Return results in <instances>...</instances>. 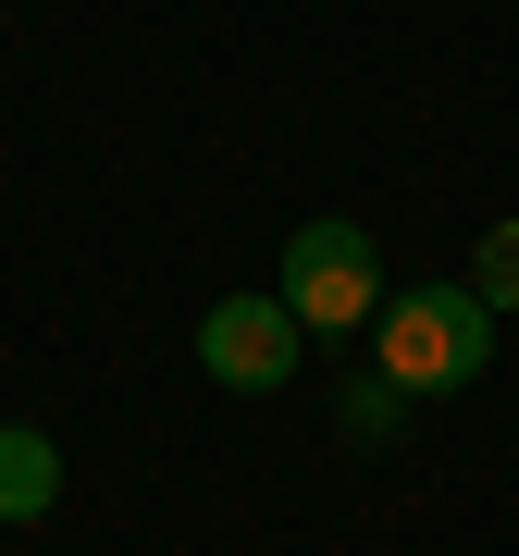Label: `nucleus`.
<instances>
[{
    "label": "nucleus",
    "mask_w": 519,
    "mask_h": 556,
    "mask_svg": "<svg viewBox=\"0 0 519 556\" xmlns=\"http://www.w3.org/2000/svg\"><path fill=\"white\" fill-rule=\"evenodd\" d=\"M482 358H495V309L470 298V273H458V285H408V298L371 309V371L396 383L408 408L482 383Z\"/></svg>",
    "instance_id": "obj_1"
},
{
    "label": "nucleus",
    "mask_w": 519,
    "mask_h": 556,
    "mask_svg": "<svg viewBox=\"0 0 519 556\" xmlns=\"http://www.w3.org/2000/svg\"><path fill=\"white\" fill-rule=\"evenodd\" d=\"M273 298L298 309V334H359V321L396 298V285H383V260H371L359 223H298V236H284Z\"/></svg>",
    "instance_id": "obj_2"
},
{
    "label": "nucleus",
    "mask_w": 519,
    "mask_h": 556,
    "mask_svg": "<svg viewBox=\"0 0 519 556\" xmlns=\"http://www.w3.org/2000/svg\"><path fill=\"white\" fill-rule=\"evenodd\" d=\"M298 309L273 298V285H248V298H211L199 309V371L236 383V396H273V383H298Z\"/></svg>",
    "instance_id": "obj_3"
},
{
    "label": "nucleus",
    "mask_w": 519,
    "mask_h": 556,
    "mask_svg": "<svg viewBox=\"0 0 519 556\" xmlns=\"http://www.w3.org/2000/svg\"><path fill=\"white\" fill-rule=\"evenodd\" d=\"M50 495H62V445L38 420H0V519H50Z\"/></svg>",
    "instance_id": "obj_4"
},
{
    "label": "nucleus",
    "mask_w": 519,
    "mask_h": 556,
    "mask_svg": "<svg viewBox=\"0 0 519 556\" xmlns=\"http://www.w3.org/2000/svg\"><path fill=\"white\" fill-rule=\"evenodd\" d=\"M470 298H482V309H519V223H482V248H470Z\"/></svg>",
    "instance_id": "obj_5"
},
{
    "label": "nucleus",
    "mask_w": 519,
    "mask_h": 556,
    "mask_svg": "<svg viewBox=\"0 0 519 556\" xmlns=\"http://www.w3.org/2000/svg\"><path fill=\"white\" fill-rule=\"evenodd\" d=\"M334 420H346V433H359V445H383V433H396V420H408V396H396V383L371 371V383H346V408H334Z\"/></svg>",
    "instance_id": "obj_6"
}]
</instances>
